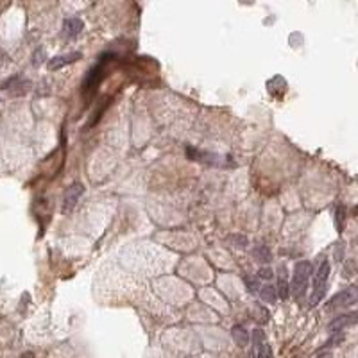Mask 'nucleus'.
I'll return each instance as SVG.
<instances>
[{
	"mask_svg": "<svg viewBox=\"0 0 358 358\" xmlns=\"http://www.w3.org/2000/svg\"><path fill=\"white\" fill-rule=\"evenodd\" d=\"M272 276H274V274H272V271H271V269H269V267H263V269H260V271H258V278L260 279H272Z\"/></svg>",
	"mask_w": 358,
	"mask_h": 358,
	"instance_id": "obj_16",
	"label": "nucleus"
},
{
	"mask_svg": "<svg viewBox=\"0 0 358 358\" xmlns=\"http://www.w3.org/2000/svg\"><path fill=\"white\" fill-rule=\"evenodd\" d=\"M229 244L233 245V247L245 249L249 244V240H247V237H244V235H233V237H229Z\"/></svg>",
	"mask_w": 358,
	"mask_h": 358,
	"instance_id": "obj_14",
	"label": "nucleus"
},
{
	"mask_svg": "<svg viewBox=\"0 0 358 358\" xmlns=\"http://www.w3.org/2000/svg\"><path fill=\"white\" fill-rule=\"evenodd\" d=\"M342 340V335H337V337H333V339H329L328 342L324 344V347H329V346H337V342H340Z\"/></svg>",
	"mask_w": 358,
	"mask_h": 358,
	"instance_id": "obj_18",
	"label": "nucleus"
},
{
	"mask_svg": "<svg viewBox=\"0 0 358 358\" xmlns=\"http://www.w3.org/2000/svg\"><path fill=\"white\" fill-rule=\"evenodd\" d=\"M276 292H278L279 299H287V297H289V294H290V283L287 282V278H285V267H282V274H279Z\"/></svg>",
	"mask_w": 358,
	"mask_h": 358,
	"instance_id": "obj_11",
	"label": "nucleus"
},
{
	"mask_svg": "<svg viewBox=\"0 0 358 358\" xmlns=\"http://www.w3.org/2000/svg\"><path fill=\"white\" fill-rule=\"evenodd\" d=\"M231 337H233V340L240 347H245L249 344V333L244 326H238V324L233 326V328H231Z\"/></svg>",
	"mask_w": 358,
	"mask_h": 358,
	"instance_id": "obj_10",
	"label": "nucleus"
},
{
	"mask_svg": "<svg viewBox=\"0 0 358 358\" xmlns=\"http://www.w3.org/2000/svg\"><path fill=\"white\" fill-rule=\"evenodd\" d=\"M342 215H344V210L339 208L337 210V227H339V231H342Z\"/></svg>",
	"mask_w": 358,
	"mask_h": 358,
	"instance_id": "obj_17",
	"label": "nucleus"
},
{
	"mask_svg": "<svg viewBox=\"0 0 358 358\" xmlns=\"http://www.w3.org/2000/svg\"><path fill=\"white\" fill-rule=\"evenodd\" d=\"M83 27L84 25L79 18H66L65 23H63V29H61L63 38H65V40H72V38L79 36Z\"/></svg>",
	"mask_w": 358,
	"mask_h": 358,
	"instance_id": "obj_9",
	"label": "nucleus"
},
{
	"mask_svg": "<svg viewBox=\"0 0 358 358\" xmlns=\"http://www.w3.org/2000/svg\"><path fill=\"white\" fill-rule=\"evenodd\" d=\"M258 296L262 297V301H265V303H276V299H278V292H276V289L274 287H271V285H265V287H262L260 289V292H258Z\"/></svg>",
	"mask_w": 358,
	"mask_h": 358,
	"instance_id": "obj_12",
	"label": "nucleus"
},
{
	"mask_svg": "<svg viewBox=\"0 0 358 358\" xmlns=\"http://www.w3.org/2000/svg\"><path fill=\"white\" fill-rule=\"evenodd\" d=\"M358 303V287H347V289L340 290L339 294L331 297L326 308L331 310V308H346V306H351V304Z\"/></svg>",
	"mask_w": 358,
	"mask_h": 358,
	"instance_id": "obj_4",
	"label": "nucleus"
},
{
	"mask_svg": "<svg viewBox=\"0 0 358 358\" xmlns=\"http://www.w3.org/2000/svg\"><path fill=\"white\" fill-rule=\"evenodd\" d=\"M252 254H254V258L262 263H269L272 260V254H271V251H269V247H267V245H262V244L252 251Z\"/></svg>",
	"mask_w": 358,
	"mask_h": 358,
	"instance_id": "obj_13",
	"label": "nucleus"
},
{
	"mask_svg": "<svg viewBox=\"0 0 358 358\" xmlns=\"http://www.w3.org/2000/svg\"><path fill=\"white\" fill-rule=\"evenodd\" d=\"M312 276V263L310 262H297L294 267V274H292V285H290V292L294 297L299 299L304 294V290L308 289V282H310Z\"/></svg>",
	"mask_w": 358,
	"mask_h": 358,
	"instance_id": "obj_2",
	"label": "nucleus"
},
{
	"mask_svg": "<svg viewBox=\"0 0 358 358\" xmlns=\"http://www.w3.org/2000/svg\"><path fill=\"white\" fill-rule=\"evenodd\" d=\"M353 324H358V312H351V314H344V315L335 317L328 324V329L337 333V331H340V329L347 328V326H353Z\"/></svg>",
	"mask_w": 358,
	"mask_h": 358,
	"instance_id": "obj_7",
	"label": "nucleus"
},
{
	"mask_svg": "<svg viewBox=\"0 0 358 358\" xmlns=\"http://www.w3.org/2000/svg\"><path fill=\"white\" fill-rule=\"evenodd\" d=\"M84 194V187L81 183H73L70 185L68 188L65 190V195H63V212L65 213H70L75 204L79 202L81 195Z\"/></svg>",
	"mask_w": 358,
	"mask_h": 358,
	"instance_id": "obj_5",
	"label": "nucleus"
},
{
	"mask_svg": "<svg viewBox=\"0 0 358 358\" xmlns=\"http://www.w3.org/2000/svg\"><path fill=\"white\" fill-rule=\"evenodd\" d=\"M108 61H110V58H108V56L104 58L103 56V59H100V61L86 73V77H84V81H83V97L84 99H90V97H93L97 93V90H99V86H100V81H103L104 73H106Z\"/></svg>",
	"mask_w": 358,
	"mask_h": 358,
	"instance_id": "obj_1",
	"label": "nucleus"
},
{
	"mask_svg": "<svg viewBox=\"0 0 358 358\" xmlns=\"http://www.w3.org/2000/svg\"><path fill=\"white\" fill-rule=\"evenodd\" d=\"M328 278H329V263L324 260V262L321 263V267H319V271L315 272V278H314V292H312V297H310L312 306H315V304L324 297Z\"/></svg>",
	"mask_w": 358,
	"mask_h": 358,
	"instance_id": "obj_3",
	"label": "nucleus"
},
{
	"mask_svg": "<svg viewBox=\"0 0 358 358\" xmlns=\"http://www.w3.org/2000/svg\"><path fill=\"white\" fill-rule=\"evenodd\" d=\"M244 282H245V289H247V292H251V294H258L260 289H262V287L258 285V282H256L254 278H251V276H245Z\"/></svg>",
	"mask_w": 358,
	"mask_h": 358,
	"instance_id": "obj_15",
	"label": "nucleus"
},
{
	"mask_svg": "<svg viewBox=\"0 0 358 358\" xmlns=\"http://www.w3.org/2000/svg\"><path fill=\"white\" fill-rule=\"evenodd\" d=\"M81 58H83L81 52H70V54L56 56V58H52L50 61H48L47 66H48V70H59V68H63V66L72 65V63L79 61Z\"/></svg>",
	"mask_w": 358,
	"mask_h": 358,
	"instance_id": "obj_8",
	"label": "nucleus"
},
{
	"mask_svg": "<svg viewBox=\"0 0 358 358\" xmlns=\"http://www.w3.org/2000/svg\"><path fill=\"white\" fill-rule=\"evenodd\" d=\"M317 358H331V353H322V354H319Z\"/></svg>",
	"mask_w": 358,
	"mask_h": 358,
	"instance_id": "obj_19",
	"label": "nucleus"
},
{
	"mask_svg": "<svg viewBox=\"0 0 358 358\" xmlns=\"http://www.w3.org/2000/svg\"><path fill=\"white\" fill-rule=\"evenodd\" d=\"M252 349L256 353V358H272L271 346L267 342L263 329H254L252 333Z\"/></svg>",
	"mask_w": 358,
	"mask_h": 358,
	"instance_id": "obj_6",
	"label": "nucleus"
},
{
	"mask_svg": "<svg viewBox=\"0 0 358 358\" xmlns=\"http://www.w3.org/2000/svg\"><path fill=\"white\" fill-rule=\"evenodd\" d=\"M20 358H34V354H33V353H23Z\"/></svg>",
	"mask_w": 358,
	"mask_h": 358,
	"instance_id": "obj_20",
	"label": "nucleus"
},
{
	"mask_svg": "<svg viewBox=\"0 0 358 358\" xmlns=\"http://www.w3.org/2000/svg\"><path fill=\"white\" fill-rule=\"evenodd\" d=\"M249 358H256V353H254V349H251V353H249Z\"/></svg>",
	"mask_w": 358,
	"mask_h": 358,
	"instance_id": "obj_21",
	"label": "nucleus"
}]
</instances>
